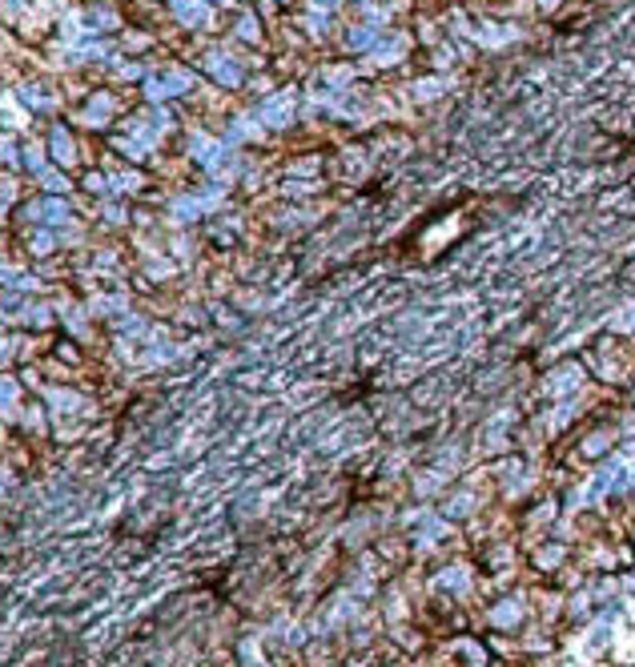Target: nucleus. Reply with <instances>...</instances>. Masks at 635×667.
<instances>
[{
	"instance_id": "1",
	"label": "nucleus",
	"mask_w": 635,
	"mask_h": 667,
	"mask_svg": "<svg viewBox=\"0 0 635 667\" xmlns=\"http://www.w3.org/2000/svg\"><path fill=\"white\" fill-rule=\"evenodd\" d=\"M579 378H583V370H579V366H563L559 374H551L547 390H551V394H567L571 386H575V382H579Z\"/></svg>"
},
{
	"instance_id": "2",
	"label": "nucleus",
	"mask_w": 635,
	"mask_h": 667,
	"mask_svg": "<svg viewBox=\"0 0 635 667\" xmlns=\"http://www.w3.org/2000/svg\"><path fill=\"white\" fill-rule=\"evenodd\" d=\"M12 398H17V382L12 378H0V410H8Z\"/></svg>"
},
{
	"instance_id": "3",
	"label": "nucleus",
	"mask_w": 635,
	"mask_h": 667,
	"mask_svg": "<svg viewBox=\"0 0 635 667\" xmlns=\"http://www.w3.org/2000/svg\"><path fill=\"white\" fill-rule=\"evenodd\" d=\"M32 213H41V217H48V221H61V217H65V206H61V201H45V206L32 209Z\"/></svg>"
},
{
	"instance_id": "4",
	"label": "nucleus",
	"mask_w": 635,
	"mask_h": 667,
	"mask_svg": "<svg viewBox=\"0 0 635 667\" xmlns=\"http://www.w3.org/2000/svg\"><path fill=\"white\" fill-rule=\"evenodd\" d=\"M615 326H619V330H632V326H635V310H627V314H619V318H615Z\"/></svg>"
},
{
	"instance_id": "5",
	"label": "nucleus",
	"mask_w": 635,
	"mask_h": 667,
	"mask_svg": "<svg viewBox=\"0 0 635 667\" xmlns=\"http://www.w3.org/2000/svg\"><path fill=\"white\" fill-rule=\"evenodd\" d=\"M57 157L69 161V145H65V133H57Z\"/></svg>"
},
{
	"instance_id": "6",
	"label": "nucleus",
	"mask_w": 635,
	"mask_h": 667,
	"mask_svg": "<svg viewBox=\"0 0 635 667\" xmlns=\"http://www.w3.org/2000/svg\"><path fill=\"white\" fill-rule=\"evenodd\" d=\"M515 611H518V607H498V611H494V619L503 623V619H511V615H515Z\"/></svg>"
}]
</instances>
